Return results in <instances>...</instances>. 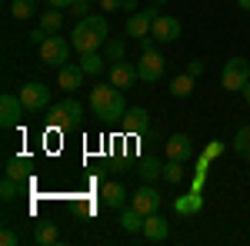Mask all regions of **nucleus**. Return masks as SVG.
Listing matches in <instances>:
<instances>
[{
    "instance_id": "25",
    "label": "nucleus",
    "mask_w": 250,
    "mask_h": 246,
    "mask_svg": "<svg viewBox=\"0 0 250 246\" xmlns=\"http://www.w3.org/2000/svg\"><path fill=\"white\" fill-rule=\"evenodd\" d=\"M34 240H37L40 246H50V243H57V240H60V233H57L54 223H40L37 233H34Z\"/></svg>"
},
{
    "instance_id": "37",
    "label": "nucleus",
    "mask_w": 250,
    "mask_h": 246,
    "mask_svg": "<svg viewBox=\"0 0 250 246\" xmlns=\"http://www.w3.org/2000/svg\"><path fill=\"white\" fill-rule=\"evenodd\" d=\"M140 50H144V54H150V50H154V40L144 37V40H140Z\"/></svg>"
},
{
    "instance_id": "1",
    "label": "nucleus",
    "mask_w": 250,
    "mask_h": 246,
    "mask_svg": "<svg viewBox=\"0 0 250 246\" xmlns=\"http://www.w3.org/2000/svg\"><path fill=\"white\" fill-rule=\"evenodd\" d=\"M70 43H74V50L77 54H90V50H100L107 37H110V27H107V17H100V14H87V17L80 20L77 27H74V34H70Z\"/></svg>"
},
{
    "instance_id": "33",
    "label": "nucleus",
    "mask_w": 250,
    "mask_h": 246,
    "mask_svg": "<svg viewBox=\"0 0 250 246\" xmlns=\"http://www.w3.org/2000/svg\"><path fill=\"white\" fill-rule=\"evenodd\" d=\"M0 243H3V246H17L20 236L14 233V229H3V233H0Z\"/></svg>"
},
{
    "instance_id": "36",
    "label": "nucleus",
    "mask_w": 250,
    "mask_h": 246,
    "mask_svg": "<svg viewBox=\"0 0 250 246\" xmlns=\"http://www.w3.org/2000/svg\"><path fill=\"white\" fill-rule=\"evenodd\" d=\"M74 0H47V7H57V10H70Z\"/></svg>"
},
{
    "instance_id": "30",
    "label": "nucleus",
    "mask_w": 250,
    "mask_h": 246,
    "mask_svg": "<svg viewBox=\"0 0 250 246\" xmlns=\"http://www.w3.org/2000/svg\"><path fill=\"white\" fill-rule=\"evenodd\" d=\"M184 163L180 160H170L167 167H164V180H170V183H180V176H184V170H180Z\"/></svg>"
},
{
    "instance_id": "21",
    "label": "nucleus",
    "mask_w": 250,
    "mask_h": 246,
    "mask_svg": "<svg viewBox=\"0 0 250 246\" xmlns=\"http://www.w3.org/2000/svg\"><path fill=\"white\" fill-rule=\"evenodd\" d=\"M193 80H197V76L184 70L180 76H173V80H170V94L180 96V100H184V96H190V94H193Z\"/></svg>"
},
{
    "instance_id": "28",
    "label": "nucleus",
    "mask_w": 250,
    "mask_h": 246,
    "mask_svg": "<svg viewBox=\"0 0 250 246\" xmlns=\"http://www.w3.org/2000/svg\"><path fill=\"white\" fill-rule=\"evenodd\" d=\"M20 187H23V183H17V180H10V176H3V183H0V200H3V203L17 200V196H20Z\"/></svg>"
},
{
    "instance_id": "26",
    "label": "nucleus",
    "mask_w": 250,
    "mask_h": 246,
    "mask_svg": "<svg viewBox=\"0 0 250 246\" xmlns=\"http://www.w3.org/2000/svg\"><path fill=\"white\" fill-rule=\"evenodd\" d=\"M173 207H177V213H184V216L197 213V209H200V196H197V189H193V193H187V196H180Z\"/></svg>"
},
{
    "instance_id": "23",
    "label": "nucleus",
    "mask_w": 250,
    "mask_h": 246,
    "mask_svg": "<svg viewBox=\"0 0 250 246\" xmlns=\"http://www.w3.org/2000/svg\"><path fill=\"white\" fill-rule=\"evenodd\" d=\"M37 14V0H10V17L14 20H30Z\"/></svg>"
},
{
    "instance_id": "6",
    "label": "nucleus",
    "mask_w": 250,
    "mask_h": 246,
    "mask_svg": "<svg viewBox=\"0 0 250 246\" xmlns=\"http://www.w3.org/2000/svg\"><path fill=\"white\" fill-rule=\"evenodd\" d=\"M17 96H20V103L27 107V114H43L50 107V90L43 83H23Z\"/></svg>"
},
{
    "instance_id": "4",
    "label": "nucleus",
    "mask_w": 250,
    "mask_h": 246,
    "mask_svg": "<svg viewBox=\"0 0 250 246\" xmlns=\"http://www.w3.org/2000/svg\"><path fill=\"white\" fill-rule=\"evenodd\" d=\"M250 83V60L244 57H230L224 63V74H220V87L230 90V94H244V87Z\"/></svg>"
},
{
    "instance_id": "11",
    "label": "nucleus",
    "mask_w": 250,
    "mask_h": 246,
    "mask_svg": "<svg viewBox=\"0 0 250 246\" xmlns=\"http://www.w3.org/2000/svg\"><path fill=\"white\" fill-rule=\"evenodd\" d=\"M154 3H150V10H137V14H130L127 17V37H137V40H144V37H150V27H154Z\"/></svg>"
},
{
    "instance_id": "5",
    "label": "nucleus",
    "mask_w": 250,
    "mask_h": 246,
    "mask_svg": "<svg viewBox=\"0 0 250 246\" xmlns=\"http://www.w3.org/2000/svg\"><path fill=\"white\" fill-rule=\"evenodd\" d=\"M70 50H74V43L67 37H57V34H50V37L40 43V60L47 63V67H63V63H70Z\"/></svg>"
},
{
    "instance_id": "13",
    "label": "nucleus",
    "mask_w": 250,
    "mask_h": 246,
    "mask_svg": "<svg viewBox=\"0 0 250 246\" xmlns=\"http://www.w3.org/2000/svg\"><path fill=\"white\" fill-rule=\"evenodd\" d=\"M120 127H124V133H147L150 130V114L144 107H130L120 116Z\"/></svg>"
},
{
    "instance_id": "2",
    "label": "nucleus",
    "mask_w": 250,
    "mask_h": 246,
    "mask_svg": "<svg viewBox=\"0 0 250 246\" xmlns=\"http://www.w3.org/2000/svg\"><path fill=\"white\" fill-rule=\"evenodd\" d=\"M90 110L94 116L100 120H120V116L127 114V103H124V94H120V87L114 83H97L94 90H90Z\"/></svg>"
},
{
    "instance_id": "19",
    "label": "nucleus",
    "mask_w": 250,
    "mask_h": 246,
    "mask_svg": "<svg viewBox=\"0 0 250 246\" xmlns=\"http://www.w3.org/2000/svg\"><path fill=\"white\" fill-rule=\"evenodd\" d=\"M137 176H140L144 183H154V180L164 176V163H160V160H140V163H137Z\"/></svg>"
},
{
    "instance_id": "27",
    "label": "nucleus",
    "mask_w": 250,
    "mask_h": 246,
    "mask_svg": "<svg viewBox=\"0 0 250 246\" xmlns=\"http://www.w3.org/2000/svg\"><path fill=\"white\" fill-rule=\"evenodd\" d=\"M233 150L240 153L244 160H250V127H240L237 136H233Z\"/></svg>"
},
{
    "instance_id": "38",
    "label": "nucleus",
    "mask_w": 250,
    "mask_h": 246,
    "mask_svg": "<svg viewBox=\"0 0 250 246\" xmlns=\"http://www.w3.org/2000/svg\"><path fill=\"white\" fill-rule=\"evenodd\" d=\"M244 100H247V103H250V83H247V87H244Z\"/></svg>"
},
{
    "instance_id": "24",
    "label": "nucleus",
    "mask_w": 250,
    "mask_h": 246,
    "mask_svg": "<svg viewBox=\"0 0 250 246\" xmlns=\"http://www.w3.org/2000/svg\"><path fill=\"white\" fill-rule=\"evenodd\" d=\"M40 27H43V30H50V34H57L60 27H63V10H57V7H47V10L40 14Z\"/></svg>"
},
{
    "instance_id": "12",
    "label": "nucleus",
    "mask_w": 250,
    "mask_h": 246,
    "mask_svg": "<svg viewBox=\"0 0 250 246\" xmlns=\"http://www.w3.org/2000/svg\"><path fill=\"white\" fill-rule=\"evenodd\" d=\"M130 207L140 209L144 216H150V213H157V207H160V193H157L150 183H144V187H140L134 196H130Z\"/></svg>"
},
{
    "instance_id": "39",
    "label": "nucleus",
    "mask_w": 250,
    "mask_h": 246,
    "mask_svg": "<svg viewBox=\"0 0 250 246\" xmlns=\"http://www.w3.org/2000/svg\"><path fill=\"white\" fill-rule=\"evenodd\" d=\"M150 3H154V7H164V3H170V0H150Z\"/></svg>"
},
{
    "instance_id": "14",
    "label": "nucleus",
    "mask_w": 250,
    "mask_h": 246,
    "mask_svg": "<svg viewBox=\"0 0 250 246\" xmlns=\"http://www.w3.org/2000/svg\"><path fill=\"white\" fill-rule=\"evenodd\" d=\"M140 236H144V240H150V243H164V240L170 236V223H167L164 216L150 213V216L144 220V229H140Z\"/></svg>"
},
{
    "instance_id": "31",
    "label": "nucleus",
    "mask_w": 250,
    "mask_h": 246,
    "mask_svg": "<svg viewBox=\"0 0 250 246\" xmlns=\"http://www.w3.org/2000/svg\"><path fill=\"white\" fill-rule=\"evenodd\" d=\"M90 3H94V0H74L70 10H74L77 17H87V14H90Z\"/></svg>"
},
{
    "instance_id": "10",
    "label": "nucleus",
    "mask_w": 250,
    "mask_h": 246,
    "mask_svg": "<svg viewBox=\"0 0 250 246\" xmlns=\"http://www.w3.org/2000/svg\"><path fill=\"white\" fill-rule=\"evenodd\" d=\"M150 37L157 43H170V40L180 37V20L170 17V14H157L154 17V27H150Z\"/></svg>"
},
{
    "instance_id": "20",
    "label": "nucleus",
    "mask_w": 250,
    "mask_h": 246,
    "mask_svg": "<svg viewBox=\"0 0 250 246\" xmlns=\"http://www.w3.org/2000/svg\"><path fill=\"white\" fill-rule=\"evenodd\" d=\"M144 220H147V216L134 207H124V213H120V227L127 229V233H140V229H144Z\"/></svg>"
},
{
    "instance_id": "16",
    "label": "nucleus",
    "mask_w": 250,
    "mask_h": 246,
    "mask_svg": "<svg viewBox=\"0 0 250 246\" xmlns=\"http://www.w3.org/2000/svg\"><path fill=\"white\" fill-rule=\"evenodd\" d=\"M83 67L80 63H63L57 74V87L60 90H80V83H83Z\"/></svg>"
},
{
    "instance_id": "8",
    "label": "nucleus",
    "mask_w": 250,
    "mask_h": 246,
    "mask_svg": "<svg viewBox=\"0 0 250 246\" xmlns=\"http://www.w3.org/2000/svg\"><path fill=\"white\" fill-rule=\"evenodd\" d=\"M107 76H110V83H114V87H120V90H130L137 80H140V74H137V63H127V60H117V63H110V67H107Z\"/></svg>"
},
{
    "instance_id": "9",
    "label": "nucleus",
    "mask_w": 250,
    "mask_h": 246,
    "mask_svg": "<svg viewBox=\"0 0 250 246\" xmlns=\"http://www.w3.org/2000/svg\"><path fill=\"white\" fill-rule=\"evenodd\" d=\"M164 54H157V50H150V54H144V57L137 60V74H140V80L144 83H157L160 76H164Z\"/></svg>"
},
{
    "instance_id": "3",
    "label": "nucleus",
    "mask_w": 250,
    "mask_h": 246,
    "mask_svg": "<svg viewBox=\"0 0 250 246\" xmlns=\"http://www.w3.org/2000/svg\"><path fill=\"white\" fill-rule=\"evenodd\" d=\"M80 120H83V107H80L74 96H70V100H60V103H50V107H47V123H50L54 130L77 127Z\"/></svg>"
},
{
    "instance_id": "15",
    "label": "nucleus",
    "mask_w": 250,
    "mask_h": 246,
    "mask_svg": "<svg viewBox=\"0 0 250 246\" xmlns=\"http://www.w3.org/2000/svg\"><path fill=\"white\" fill-rule=\"evenodd\" d=\"M164 150H167V156H170V160L187 163V160L193 156V143H190V136H187V133H173L170 140L164 143Z\"/></svg>"
},
{
    "instance_id": "22",
    "label": "nucleus",
    "mask_w": 250,
    "mask_h": 246,
    "mask_svg": "<svg viewBox=\"0 0 250 246\" xmlns=\"http://www.w3.org/2000/svg\"><path fill=\"white\" fill-rule=\"evenodd\" d=\"M104 63H107V57H100V50H90V54H80V67H83V74L94 76L104 70Z\"/></svg>"
},
{
    "instance_id": "18",
    "label": "nucleus",
    "mask_w": 250,
    "mask_h": 246,
    "mask_svg": "<svg viewBox=\"0 0 250 246\" xmlns=\"http://www.w3.org/2000/svg\"><path fill=\"white\" fill-rule=\"evenodd\" d=\"M3 176H10V180H30V160L27 156H14V160H7V167H3Z\"/></svg>"
},
{
    "instance_id": "7",
    "label": "nucleus",
    "mask_w": 250,
    "mask_h": 246,
    "mask_svg": "<svg viewBox=\"0 0 250 246\" xmlns=\"http://www.w3.org/2000/svg\"><path fill=\"white\" fill-rule=\"evenodd\" d=\"M20 114H27V107L20 103V96H14V94L0 96V127H3V130L20 127Z\"/></svg>"
},
{
    "instance_id": "32",
    "label": "nucleus",
    "mask_w": 250,
    "mask_h": 246,
    "mask_svg": "<svg viewBox=\"0 0 250 246\" xmlns=\"http://www.w3.org/2000/svg\"><path fill=\"white\" fill-rule=\"evenodd\" d=\"M27 37H30V43H37V47H40V43H43V40L50 37V30H43V27H37V30H30V34H27Z\"/></svg>"
},
{
    "instance_id": "17",
    "label": "nucleus",
    "mask_w": 250,
    "mask_h": 246,
    "mask_svg": "<svg viewBox=\"0 0 250 246\" xmlns=\"http://www.w3.org/2000/svg\"><path fill=\"white\" fill-rule=\"evenodd\" d=\"M100 200L110 209H124L127 207V189H124V183H104L100 187Z\"/></svg>"
},
{
    "instance_id": "40",
    "label": "nucleus",
    "mask_w": 250,
    "mask_h": 246,
    "mask_svg": "<svg viewBox=\"0 0 250 246\" xmlns=\"http://www.w3.org/2000/svg\"><path fill=\"white\" fill-rule=\"evenodd\" d=\"M237 3H240V7H244V10H250V0H237Z\"/></svg>"
},
{
    "instance_id": "29",
    "label": "nucleus",
    "mask_w": 250,
    "mask_h": 246,
    "mask_svg": "<svg viewBox=\"0 0 250 246\" xmlns=\"http://www.w3.org/2000/svg\"><path fill=\"white\" fill-rule=\"evenodd\" d=\"M124 54H127V47H124L120 40H107V43H104V57H107V63L124 60Z\"/></svg>"
},
{
    "instance_id": "34",
    "label": "nucleus",
    "mask_w": 250,
    "mask_h": 246,
    "mask_svg": "<svg viewBox=\"0 0 250 246\" xmlns=\"http://www.w3.org/2000/svg\"><path fill=\"white\" fill-rule=\"evenodd\" d=\"M100 7H104L107 14H114V10H124V0H100Z\"/></svg>"
},
{
    "instance_id": "35",
    "label": "nucleus",
    "mask_w": 250,
    "mask_h": 246,
    "mask_svg": "<svg viewBox=\"0 0 250 246\" xmlns=\"http://www.w3.org/2000/svg\"><path fill=\"white\" fill-rule=\"evenodd\" d=\"M187 74L200 76V74H204V60H190V63H187Z\"/></svg>"
}]
</instances>
